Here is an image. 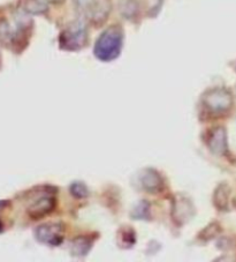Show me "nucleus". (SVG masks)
<instances>
[{"instance_id": "nucleus-14", "label": "nucleus", "mask_w": 236, "mask_h": 262, "mask_svg": "<svg viewBox=\"0 0 236 262\" xmlns=\"http://www.w3.org/2000/svg\"><path fill=\"white\" fill-rule=\"evenodd\" d=\"M0 39L5 42L12 39V33H10L9 24L5 22V21L0 23Z\"/></svg>"}, {"instance_id": "nucleus-8", "label": "nucleus", "mask_w": 236, "mask_h": 262, "mask_svg": "<svg viewBox=\"0 0 236 262\" xmlns=\"http://www.w3.org/2000/svg\"><path fill=\"white\" fill-rule=\"evenodd\" d=\"M142 185L146 191H150L151 193H155L156 191H159L163 186V180L159 177V175L155 171H148L143 175L142 178Z\"/></svg>"}, {"instance_id": "nucleus-3", "label": "nucleus", "mask_w": 236, "mask_h": 262, "mask_svg": "<svg viewBox=\"0 0 236 262\" xmlns=\"http://www.w3.org/2000/svg\"><path fill=\"white\" fill-rule=\"evenodd\" d=\"M203 103L211 112L223 113L230 110L233 105V97L231 92L225 89H214L204 95Z\"/></svg>"}, {"instance_id": "nucleus-9", "label": "nucleus", "mask_w": 236, "mask_h": 262, "mask_svg": "<svg viewBox=\"0 0 236 262\" xmlns=\"http://www.w3.org/2000/svg\"><path fill=\"white\" fill-rule=\"evenodd\" d=\"M49 8V0H27L24 9L30 14H43Z\"/></svg>"}, {"instance_id": "nucleus-6", "label": "nucleus", "mask_w": 236, "mask_h": 262, "mask_svg": "<svg viewBox=\"0 0 236 262\" xmlns=\"http://www.w3.org/2000/svg\"><path fill=\"white\" fill-rule=\"evenodd\" d=\"M210 149L217 155H224L227 152V135L226 130L218 127L212 132L209 142Z\"/></svg>"}, {"instance_id": "nucleus-7", "label": "nucleus", "mask_w": 236, "mask_h": 262, "mask_svg": "<svg viewBox=\"0 0 236 262\" xmlns=\"http://www.w3.org/2000/svg\"><path fill=\"white\" fill-rule=\"evenodd\" d=\"M56 206V199L52 195L42 196L41 199L36 201L35 204L29 209L30 216L34 218H38L44 216V215L51 213Z\"/></svg>"}, {"instance_id": "nucleus-13", "label": "nucleus", "mask_w": 236, "mask_h": 262, "mask_svg": "<svg viewBox=\"0 0 236 262\" xmlns=\"http://www.w3.org/2000/svg\"><path fill=\"white\" fill-rule=\"evenodd\" d=\"M70 189H71V194H74L77 197H84L88 195L87 187H85L83 184H81V182H76V184L71 185Z\"/></svg>"}, {"instance_id": "nucleus-2", "label": "nucleus", "mask_w": 236, "mask_h": 262, "mask_svg": "<svg viewBox=\"0 0 236 262\" xmlns=\"http://www.w3.org/2000/svg\"><path fill=\"white\" fill-rule=\"evenodd\" d=\"M88 39V31L82 21H75L60 35V45L62 49L75 51L83 48Z\"/></svg>"}, {"instance_id": "nucleus-12", "label": "nucleus", "mask_w": 236, "mask_h": 262, "mask_svg": "<svg viewBox=\"0 0 236 262\" xmlns=\"http://www.w3.org/2000/svg\"><path fill=\"white\" fill-rule=\"evenodd\" d=\"M121 12L126 17H131L137 12V3L134 0H126L121 6Z\"/></svg>"}, {"instance_id": "nucleus-4", "label": "nucleus", "mask_w": 236, "mask_h": 262, "mask_svg": "<svg viewBox=\"0 0 236 262\" xmlns=\"http://www.w3.org/2000/svg\"><path fill=\"white\" fill-rule=\"evenodd\" d=\"M81 12L89 20L95 22H102L107 17L110 12L109 0H75Z\"/></svg>"}, {"instance_id": "nucleus-1", "label": "nucleus", "mask_w": 236, "mask_h": 262, "mask_svg": "<svg viewBox=\"0 0 236 262\" xmlns=\"http://www.w3.org/2000/svg\"><path fill=\"white\" fill-rule=\"evenodd\" d=\"M123 33L120 27L107 28L99 36L95 45V56L102 62H112L118 58L122 49Z\"/></svg>"}, {"instance_id": "nucleus-15", "label": "nucleus", "mask_w": 236, "mask_h": 262, "mask_svg": "<svg viewBox=\"0 0 236 262\" xmlns=\"http://www.w3.org/2000/svg\"><path fill=\"white\" fill-rule=\"evenodd\" d=\"M141 207H144V209H145V208L146 207H148V204H145V203H141ZM143 209H141V210H138V214L137 215H136V217H139V216H141V213H143V211H142ZM143 215H144V217L146 216V211H144V214H143Z\"/></svg>"}, {"instance_id": "nucleus-10", "label": "nucleus", "mask_w": 236, "mask_h": 262, "mask_svg": "<svg viewBox=\"0 0 236 262\" xmlns=\"http://www.w3.org/2000/svg\"><path fill=\"white\" fill-rule=\"evenodd\" d=\"M90 246L91 244L89 240L84 238H78L75 240L73 246H71L73 247L71 249V254H74L76 257H84L89 252V250H90Z\"/></svg>"}, {"instance_id": "nucleus-5", "label": "nucleus", "mask_w": 236, "mask_h": 262, "mask_svg": "<svg viewBox=\"0 0 236 262\" xmlns=\"http://www.w3.org/2000/svg\"><path fill=\"white\" fill-rule=\"evenodd\" d=\"M39 242L57 246L62 242V227L60 224H44L36 231Z\"/></svg>"}, {"instance_id": "nucleus-11", "label": "nucleus", "mask_w": 236, "mask_h": 262, "mask_svg": "<svg viewBox=\"0 0 236 262\" xmlns=\"http://www.w3.org/2000/svg\"><path fill=\"white\" fill-rule=\"evenodd\" d=\"M214 200H216L218 208H220V209H225V208L227 207L228 188L226 185L219 186V188H218V191L216 193V196H214Z\"/></svg>"}]
</instances>
